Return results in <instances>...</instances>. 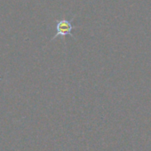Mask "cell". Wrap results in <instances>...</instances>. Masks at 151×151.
Segmentation results:
<instances>
[{
  "label": "cell",
  "mask_w": 151,
  "mask_h": 151,
  "mask_svg": "<svg viewBox=\"0 0 151 151\" xmlns=\"http://www.w3.org/2000/svg\"><path fill=\"white\" fill-rule=\"evenodd\" d=\"M77 27H74L71 23V21H68L66 19H62L58 22L56 26V34L52 37V40L55 39L58 37H65L67 35H69L70 37H74L72 34V30Z\"/></svg>",
  "instance_id": "obj_1"
}]
</instances>
